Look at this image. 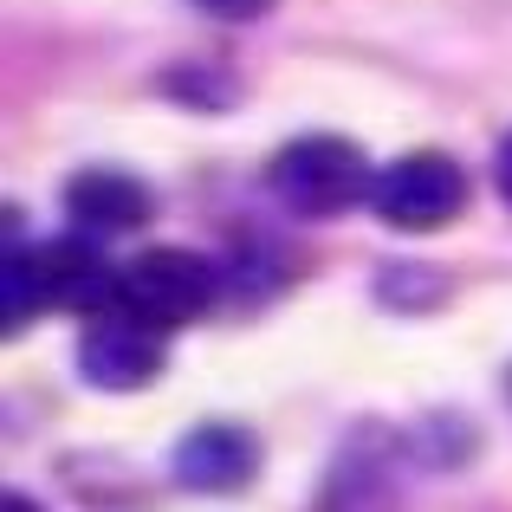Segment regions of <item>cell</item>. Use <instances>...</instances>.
Returning a JSON list of instances; mask_svg holds the SVG:
<instances>
[{"instance_id": "6da1fadb", "label": "cell", "mask_w": 512, "mask_h": 512, "mask_svg": "<svg viewBox=\"0 0 512 512\" xmlns=\"http://www.w3.org/2000/svg\"><path fill=\"white\" fill-rule=\"evenodd\" d=\"M117 273H124V266H111L98 253V240H85V234L33 240V247L7 240V253H0V305H7V312H0V325L20 331L39 305L98 318V312L117 305Z\"/></svg>"}, {"instance_id": "3957f363", "label": "cell", "mask_w": 512, "mask_h": 512, "mask_svg": "<svg viewBox=\"0 0 512 512\" xmlns=\"http://www.w3.org/2000/svg\"><path fill=\"white\" fill-rule=\"evenodd\" d=\"M214 292H221V273H214L201 253L188 247H150L137 253V260L117 273V312L143 318L150 331H182L195 325L201 312L214 305Z\"/></svg>"}, {"instance_id": "7a4b0ae2", "label": "cell", "mask_w": 512, "mask_h": 512, "mask_svg": "<svg viewBox=\"0 0 512 512\" xmlns=\"http://www.w3.org/2000/svg\"><path fill=\"white\" fill-rule=\"evenodd\" d=\"M266 188L279 208H292L299 221H338L357 201H370L376 169L350 137H292L286 150L266 163Z\"/></svg>"}, {"instance_id": "277c9868", "label": "cell", "mask_w": 512, "mask_h": 512, "mask_svg": "<svg viewBox=\"0 0 512 512\" xmlns=\"http://www.w3.org/2000/svg\"><path fill=\"white\" fill-rule=\"evenodd\" d=\"M370 208H376V221L402 227V234H435V227H448L467 208V175L441 150H409L389 169H376Z\"/></svg>"}, {"instance_id": "ba28073f", "label": "cell", "mask_w": 512, "mask_h": 512, "mask_svg": "<svg viewBox=\"0 0 512 512\" xmlns=\"http://www.w3.org/2000/svg\"><path fill=\"white\" fill-rule=\"evenodd\" d=\"M208 20H260V13H273V0H195Z\"/></svg>"}, {"instance_id": "52a82bcc", "label": "cell", "mask_w": 512, "mask_h": 512, "mask_svg": "<svg viewBox=\"0 0 512 512\" xmlns=\"http://www.w3.org/2000/svg\"><path fill=\"white\" fill-rule=\"evenodd\" d=\"M65 208H72V221L85 227V234H130V227H143L156 214V201H150V188L124 169H85L65 188Z\"/></svg>"}, {"instance_id": "9c48e42d", "label": "cell", "mask_w": 512, "mask_h": 512, "mask_svg": "<svg viewBox=\"0 0 512 512\" xmlns=\"http://www.w3.org/2000/svg\"><path fill=\"white\" fill-rule=\"evenodd\" d=\"M493 175H500V195L512 201V130L500 137V163H493Z\"/></svg>"}, {"instance_id": "5b68a950", "label": "cell", "mask_w": 512, "mask_h": 512, "mask_svg": "<svg viewBox=\"0 0 512 512\" xmlns=\"http://www.w3.org/2000/svg\"><path fill=\"white\" fill-rule=\"evenodd\" d=\"M163 357H169V338L163 331H150L143 318L130 312H98L85 331V344H78V370H85V383L98 389H143L163 376Z\"/></svg>"}, {"instance_id": "8992f818", "label": "cell", "mask_w": 512, "mask_h": 512, "mask_svg": "<svg viewBox=\"0 0 512 512\" xmlns=\"http://www.w3.org/2000/svg\"><path fill=\"white\" fill-rule=\"evenodd\" d=\"M253 474H260V441L234 422H208L175 448V480L188 493H240Z\"/></svg>"}, {"instance_id": "30bf717a", "label": "cell", "mask_w": 512, "mask_h": 512, "mask_svg": "<svg viewBox=\"0 0 512 512\" xmlns=\"http://www.w3.org/2000/svg\"><path fill=\"white\" fill-rule=\"evenodd\" d=\"M7 512H46L39 500H26V493H7Z\"/></svg>"}]
</instances>
